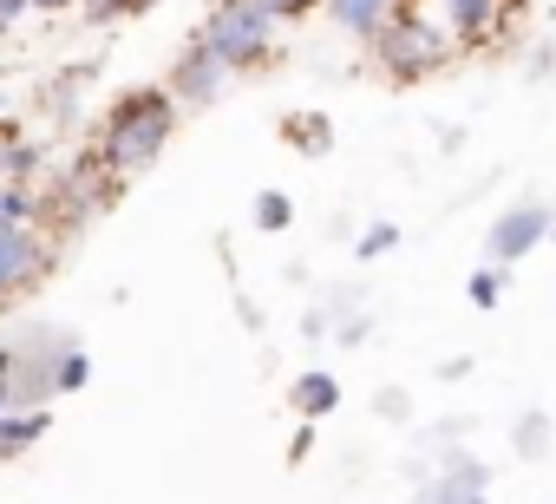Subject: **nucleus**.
<instances>
[{
	"instance_id": "obj_1",
	"label": "nucleus",
	"mask_w": 556,
	"mask_h": 504,
	"mask_svg": "<svg viewBox=\"0 0 556 504\" xmlns=\"http://www.w3.org/2000/svg\"><path fill=\"white\" fill-rule=\"evenodd\" d=\"M177 118H184V105H177L164 86H131V92H118L112 112L99 118V138H92L99 171L118 177V184L144 177V171L164 158V144L177 138Z\"/></svg>"
},
{
	"instance_id": "obj_2",
	"label": "nucleus",
	"mask_w": 556,
	"mask_h": 504,
	"mask_svg": "<svg viewBox=\"0 0 556 504\" xmlns=\"http://www.w3.org/2000/svg\"><path fill=\"white\" fill-rule=\"evenodd\" d=\"M73 348L66 328L27 322L0 335V400L8 406H53L60 400V354Z\"/></svg>"
},
{
	"instance_id": "obj_3",
	"label": "nucleus",
	"mask_w": 556,
	"mask_h": 504,
	"mask_svg": "<svg viewBox=\"0 0 556 504\" xmlns=\"http://www.w3.org/2000/svg\"><path fill=\"white\" fill-rule=\"evenodd\" d=\"M275 34H282V21H275L262 0H216L190 40H203L229 73H249V66H262L275 53Z\"/></svg>"
},
{
	"instance_id": "obj_4",
	"label": "nucleus",
	"mask_w": 556,
	"mask_h": 504,
	"mask_svg": "<svg viewBox=\"0 0 556 504\" xmlns=\"http://www.w3.org/2000/svg\"><path fill=\"white\" fill-rule=\"evenodd\" d=\"M374 60L393 73V79H426V73H439L445 60H452V40H445V27L432 21V14H419V8H393L380 27H374Z\"/></svg>"
},
{
	"instance_id": "obj_5",
	"label": "nucleus",
	"mask_w": 556,
	"mask_h": 504,
	"mask_svg": "<svg viewBox=\"0 0 556 504\" xmlns=\"http://www.w3.org/2000/svg\"><path fill=\"white\" fill-rule=\"evenodd\" d=\"M47 269H53L47 229H34V223H0V308L21 302Z\"/></svg>"
},
{
	"instance_id": "obj_6",
	"label": "nucleus",
	"mask_w": 556,
	"mask_h": 504,
	"mask_svg": "<svg viewBox=\"0 0 556 504\" xmlns=\"http://www.w3.org/2000/svg\"><path fill=\"white\" fill-rule=\"evenodd\" d=\"M229 79H236V73H229V66H223V60H216V53H210L203 40H190V47L177 53V66H170L164 92H170V99H177V105L190 112V105H216Z\"/></svg>"
},
{
	"instance_id": "obj_7",
	"label": "nucleus",
	"mask_w": 556,
	"mask_h": 504,
	"mask_svg": "<svg viewBox=\"0 0 556 504\" xmlns=\"http://www.w3.org/2000/svg\"><path fill=\"white\" fill-rule=\"evenodd\" d=\"M549 223H556V216H549L543 203H517V210H504V216L491 223V236H484L491 263H504V269H510V263H523L536 242H549Z\"/></svg>"
},
{
	"instance_id": "obj_8",
	"label": "nucleus",
	"mask_w": 556,
	"mask_h": 504,
	"mask_svg": "<svg viewBox=\"0 0 556 504\" xmlns=\"http://www.w3.org/2000/svg\"><path fill=\"white\" fill-rule=\"evenodd\" d=\"M432 21L445 27V40H452V47H478V40H491V34H497L504 0H439V14H432Z\"/></svg>"
},
{
	"instance_id": "obj_9",
	"label": "nucleus",
	"mask_w": 556,
	"mask_h": 504,
	"mask_svg": "<svg viewBox=\"0 0 556 504\" xmlns=\"http://www.w3.org/2000/svg\"><path fill=\"white\" fill-rule=\"evenodd\" d=\"M53 432V406H8L0 413V465H14L21 452H34Z\"/></svg>"
},
{
	"instance_id": "obj_10",
	"label": "nucleus",
	"mask_w": 556,
	"mask_h": 504,
	"mask_svg": "<svg viewBox=\"0 0 556 504\" xmlns=\"http://www.w3.org/2000/svg\"><path fill=\"white\" fill-rule=\"evenodd\" d=\"M0 223H47V190L27 177H0Z\"/></svg>"
},
{
	"instance_id": "obj_11",
	"label": "nucleus",
	"mask_w": 556,
	"mask_h": 504,
	"mask_svg": "<svg viewBox=\"0 0 556 504\" xmlns=\"http://www.w3.org/2000/svg\"><path fill=\"white\" fill-rule=\"evenodd\" d=\"M289 400H295V413H302V419H328V413L341 406V380L315 367V374H302V380L289 387Z\"/></svg>"
},
{
	"instance_id": "obj_12",
	"label": "nucleus",
	"mask_w": 556,
	"mask_h": 504,
	"mask_svg": "<svg viewBox=\"0 0 556 504\" xmlns=\"http://www.w3.org/2000/svg\"><path fill=\"white\" fill-rule=\"evenodd\" d=\"M282 138H289L302 158H328V151H334V125H328L321 112H302V118H289V125H282Z\"/></svg>"
},
{
	"instance_id": "obj_13",
	"label": "nucleus",
	"mask_w": 556,
	"mask_h": 504,
	"mask_svg": "<svg viewBox=\"0 0 556 504\" xmlns=\"http://www.w3.org/2000/svg\"><path fill=\"white\" fill-rule=\"evenodd\" d=\"M249 216H255V229H289L295 223V197L289 190H255V203H249Z\"/></svg>"
},
{
	"instance_id": "obj_14",
	"label": "nucleus",
	"mask_w": 556,
	"mask_h": 504,
	"mask_svg": "<svg viewBox=\"0 0 556 504\" xmlns=\"http://www.w3.org/2000/svg\"><path fill=\"white\" fill-rule=\"evenodd\" d=\"M73 14L92 21V27H112V21H138V14H144V0H79Z\"/></svg>"
},
{
	"instance_id": "obj_15",
	"label": "nucleus",
	"mask_w": 556,
	"mask_h": 504,
	"mask_svg": "<svg viewBox=\"0 0 556 504\" xmlns=\"http://www.w3.org/2000/svg\"><path fill=\"white\" fill-rule=\"evenodd\" d=\"M504 282H510V276H504V263H491V269H478V276L465 282V295H471V308H497V302H504Z\"/></svg>"
},
{
	"instance_id": "obj_16",
	"label": "nucleus",
	"mask_w": 556,
	"mask_h": 504,
	"mask_svg": "<svg viewBox=\"0 0 556 504\" xmlns=\"http://www.w3.org/2000/svg\"><path fill=\"white\" fill-rule=\"evenodd\" d=\"M393 249H400V223H374V229L354 242V256H361V263H380V256H393Z\"/></svg>"
},
{
	"instance_id": "obj_17",
	"label": "nucleus",
	"mask_w": 556,
	"mask_h": 504,
	"mask_svg": "<svg viewBox=\"0 0 556 504\" xmlns=\"http://www.w3.org/2000/svg\"><path fill=\"white\" fill-rule=\"evenodd\" d=\"M86 380H92V354H86V348L73 341V348L60 354V400H66V393H79Z\"/></svg>"
},
{
	"instance_id": "obj_18",
	"label": "nucleus",
	"mask_w": 556,
	"mask_h": 504,
	"mask_svg": "<svg viewBox=\"0 0 556 504\" xmlns=\"http://www.w3.org/2000/svg\"><path fill=\"white\" fill-rule=\"evenodd\" d=\"M543 445H549V419H543V413H530V419L517 426V452H530V458H536Z\"/></svg>"
},
{
	"instance_id": "obj_19",
	"label": "nucleus",
	"mask_w": 556,
	"mask_h": 504,
	"mask_svg": "<svg viewBox=\"0 0 556 504\" xmlns=\"http://www.w3.org/2000/svg\"><path fill=\"white\" fill-rule=\"evenodd\" d=\"M262 8H268L275 21H282V27H289V21H308V14L321 8V0H262Z\"/></svg>"
},
{
	"instance_id": "obj_20",
	"label": "nucleus",
	"mask_w": 556,
	"mask_h": 504,
	"mask_svg": "<svg viewBox=\"0 0 556 504\" xmlns=\"http://www.w3.org/2000/svg\"><path fill=\"white\" fill-rule=\"evenodd\" d=\"M34 14V0H0V27H21Z\"/></svg>"
},
{
	"instance_id": "obj_21",
	"label": "nucleus",
	"mask_w": 556,
	"mask_h": 504,
	"mask_svg": "<svg viewBox=\"0 0 556 504\" xmlns=\"http://www.w3.org/2000/svg\"><path fill=\"white\" fill-rule=\"evenodd\" d=\"M380 413L387 419H406V393H380Z\"/></svg>"
},
{
	"instance_id": "obj_22",
	"label": "nucleus",
	"mask_w": 556,
	"mask_h": 504,
	"mask_svg": "<svg viewBox=\"0 0 556 504\" xmlns=\"http://www.w3.org/2000/svg\"><path fill=\"white\" fill-rule=\"evenodd\" d=\"M79 0H34V14H73Z\"/></svg>"
},
{
	"instance_id": "obj_23",
	"label": "nucleus",
	"mask_w": 556,
	"mask_h": 504,
	"mask_svg": "<svg viewBox=\"0 0 556 504\" xmlns=\"http://www.w3.org/2000/svg\"><path fill=\"white\" fill-rule=\"evenodd\" d=\"M151 8H164V0H144V14H151Z\"/></svg>"
},
{
	"instance_id": "obj_24",
	"label": "nucleus",
	"mask_w": 556,
	"mask_h": 504,
	"mask_svg": "<svg viewBox=\"0 0 556 504\" xmlns=\"http://www.w3.org/2000/svg\"><path fill=\"white\" fill-rule=\"evenodd\" d=\"M549 242H556V223H549Z\"/></svg>"
},
{
	"instance_id": "obj_25",
	"label": "nucleus",
	"mask_w": 556,
	"mask_h": 504,
	"mask_svg": "<svg viewBox=\"0 0 556 504\" xmlns=\"http://www.w3.org/2000/svg\"><path fill=\"white\" fill-rule=\"evenodd\" d=\"M0 413H8V400H0Z\"/></svg>"
}]
</instances>
